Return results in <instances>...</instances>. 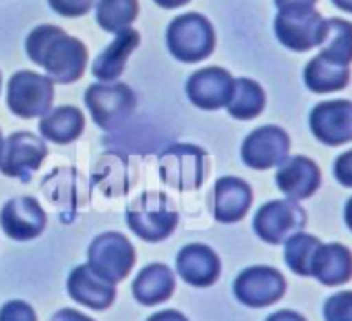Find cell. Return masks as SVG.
Listing matches in <instances>:
<instances>
[{
  "label": "cell",
  "instance_id": "1",
  "mask_svg": "<svg viewBox=\"0 0 352 321\" xmlns=\"http://www.w3.org/2000/svg\"><path fill=\"white\" fill-rule=\"evenodd\" d=\"M32 63L42 67L54 83L69 85L83 77L87 67V46L56 25H38L25 40Z\"/></svg>",
  "mask_w": 352,
  "mask_h": 321
},
{
  "label": "cell",
  "instance_id": "2",
  "mask_svg": "<svg viewBox=\"0 0 352 321\" xmlns=\"http://www.w3.org/2000/svg\"><path fill=\"white\" fill-rule=\"evenodd\" d=\"M126 224L145 243H162L179 226V210L162 191H145L126 208Z\"/></svg>",
  "mask_w": 352,
  "mask_h": 321
},
{
  "label": "cell",
  "instance_id": "3",
  "mask_svg": "<svg viewBox=\"0 0 352 321\" xmlns=\"http://www.w3.org/2000/svg\"><path fill=\"white\" fill-rule=\"evenodd\" d=\"M168 52L181 63H199L216 50V30L201 13H185L170 21L166 30Z\"/></svg>",
  "mask_w": 352,
  "mask_h": 321
},
{
  "label": "cell",
  "instance_id": "4",
  "mask_svg": "<svg viewBox=\"0 0 352 321\" xmlns=\"http://www.w3.org/2000/svg\"><path fill=\"white\" fill-rule=\"evenodd\" d=\"M160 179L176 191H195L204 185L210 159L208 151L193 143H172L160 153Z\"/></svg>",
  "mask_w": 352,
  "mask_h": 321
},
{
  "label": "cell",
  "instance_id": "5",
  "mask_svg": "<svg viewBox=\"0 0 352 321\" xmlns=\"http://www.w3.org/2000/svg\"><path fill=\"white\" fill-rule=\"evenodd\" d=\"M83 100L94 122L104 131H114L124 124L137 108L135 91L120 81L91 83L85 89Z\"/></svg>",
  "mask_w": 352,
  "mask_h": 321
},
{
  "label": "cell",
  "instance_id": "6",
  "mask_svg": "<svg viewBox=\"0 0 352 321\" xmlns=\"http://www.w3.org/2000/svg\"><path fill=\"white\" fill-rule=\"evenodd\" d=\"M135 261L137 253L133 243L114 230L98 234L87 249V265L112 284L124 280L135 267Z\"/></svg>",
  "mask_w": 352,
  "mask_h": 321
},
{
  "label": "cell",
  "instance_id": "7",
  "mask_svg": "<svg viewBox=\"0 0 352 321\" xmlns=\"http://www.w3.org/2000/svg\"><path fill=\"white\" fill-rule=\"evenodd\" d=\"M54 104V81L34 71H17L7 85V106L19 118L44 116Z\"/></svg>",
  "mask_w": 352,
  "mask_h": 321
},
{
  "label": "cell",
  "instance_id": "8",
  "mask_svg": "<svg viewBox=\"0 0 352 321\" xmlns=\"http://www.w3.org/2000/svg\"><path fill=\"white\" fill-rule=\"evenodd\" d=\"M307 212L294 199H274L263 203L255 218L253 230L267 245H284L292 234L305 230Z\"/></svg>",
  "mask_w": 352,
  "mask_h": 321
},
{
  "label": "cell",
  "instance_id": "9",
  "mask_svg": "<svg viewBox=\"0 0 352 321\" xmlns=\"http://www.w3.org/2000/svg\"><path fill=\"white\" fill-rule=\"evenodd\" d=\"M46 155L48 145L44 139L30 131H17L3 139V147H0V173L9 179L30 183L32 175L40 170Z\"/></svg>",
  "mask_w": 352,
  "mask_h": 321
},
{
  "label": "cell",
  "instance_id": "10",
  "mask_svg": "<svg viewBox=\"0 0 352 321\" xmlns=\"http://www.w3.org/2000/svg\"><path fill=\"white\" fill-rule=\"evenodd\" d=\"M274 34L284 48L292 52H309L323 42L325 19L317 9L278 11L274 19Z\"/></svg>",
  "mask_w": 352,
  "mask_h": 321
},
{
  "label": "cell",
  "instance_id": "11",
  "mask_svg": "<svg viewBox=\"0 0 352 321\" xmlns=\"http://www.w3.org/2000/svg\"><path fill=\"white\" fill-rule=\"evenodd\" d=\"M290 155V137L282 126L265 124L251 131L243 145L241 157L243 164L251 170H270L278 168Z\"/></svg>",
  "mask_w": 352,
  "mask_h": 321
},
{
  "label": "cell",
  "instance_id": "12",
  "mask_svg": "<svg viewBox=\"0 0 352 321\" xmlns=\"http://www.w3.org/2000/svg\"><path fill=\"white\" fill-rule=\"evenodd\" d=\"M234 296L241 305L251 309H263L278 302L286 292V278L280 269L270 265H253L243 269L234 284Z\"/></svg>",
  "mask_w": 352,
  "mask_h": 321
},
{
  "label": "cell",
  "instance_id": "13",
  "mask_svg": "<svg viewBox=\"0 0 352 321\" xmlns=\"http://www.w3.org/2000/svg\"><path fill=\"white\" fill-rule=\"evenodd\" d=\"M309 126L313 137L329 147H338L352 141V102L329 100L311 110Z\"/></svg>",
  "mask_w": 352,
  "mask_h": 321
},
{
  "label": "cell",
  "instance_id": "14",
  "mask_svg": "<svg viewBox=\"0 0 352 321\" xmlns=\"http://www.w3.org/2000/svg\"><path fill=\"white\" fill-rule=\"evenodd\" d=\"M48 224V216L36 197L21 195L9 199L0 210V226L3 232L13 241H34L38 239Z\"/></svg>",
  "mask_w": 352,
  "mask_h": 321
},
{
  "label": "cell",
  "instance_id": "15",
  "mask_svg": "<svg viewBox=\"0 0 352 321\" xmlns=\"http://www.w3.org/2000/svg\"><path fill=\"white\" fill-rule=\"evenodd\" d=\"M234 87V77L222 67H206L195 71L187 85V98L193 106L201 110H220L226 108Z\"/></svg>",
  "mask_w": 352,
  "mask_h": 321
},
{
  "label": "cell",
  "instance_id": "16",
  "mask_svg": "<svg viewBox=\"0 0 352 321\" xmlns=\"http://www.w3.org/2000/svg\"><path fill=\"white\" fill-rule=\"evenodd\" d=\"M42 193L48 201L60 208L63 222H73L77 210L87 206V189L77 168H56L42 183Z\"/></svg>",
  "mask_w": 352,
  "mask_h": 321
},
{
  "label": "cell",
  "instance_id": "17",
  "mask_svg": "<svg viewBox=\"0 0 352 321\" xmlns=\"http://www.w3.org/2000/svg\"><path fill=\"white\" fill-rule=\"evenodd\" d=\"M278 189L294 201L313 197L321 187V170L307 155H288L276 170Z\"/></svg>",
  "mask_w": 352,
  "mask_h": 321
},
{
  "label": "cell",
  "instance_id": "18",
  "mask_svg": "<svg viewBox=\"0 0 352 321\" xmlns=\"http://www.w3.org/2000/svg\"><path fill=\"white\" fill-rule=\"evenodd\" d=\"M253 203V189L247 181L239 177H222L216 181L210 206L212 214L220 224H236L241 222Z\"/></svg>",
  "mask_w": 352,
  "mask_h": 321
},
{
  "label": "cell",
  "instance_id": "19",
  "mask_svg": "<svg viewBox=\"0 0 352 321\" xmlns=\"http://www.w3.org/2000/svg\"><path fill=\"white\" fill-rule=\"evenodd\" d=\"M176 272L187 284L208 288L218 282L222 274V261L212 247L204 243H191L176 255Z\"/></svg>",
  "mask_w": 352,
  "mask_h": 321
},
{
  "label": "cell",
  "instance_id": "20",
  "mask_svg": "<svg viewBox=\"0 0 352 321\" xmlns=\"http://www.w3.org/2000/svg\"><path fill=\"white\" fill-rule=\"evenodd\" d=\"M69 296L94 311L108 309L116 298V286L98 276L89 265H77L67 280Z\"/></svg>",
  "mask_w": 352,
  "mask_h": 321
},
{
  "label": "cell",
  "instance_id": "21",
  "mask_svg": "<svg viewBox=\"0 0 352 321\" xmlns=\"http://www.w3.org/2000/svg\"><path fill=\"white\" fill-rule=\"evenodd\" d=\"M311 278L323 286H342L352 280V251L342 243H321L311 261Z\"/></svg>",
  "mask_w": 352,
  "mask_h": 321
},
{
  "label": "cell",
  "instance_id": "22",
  "mask_svg": "<svg viewBox=\"0 0 352 321\" xmlns=\"http://www.w3.org/2000/svg\"><path fill=\"white\" fill-rule=\"evenodd\" d=\"M139 44H141V36L137 30H124V32L116 34V38L106 46V50L98 54V58L91 67L94 77L100 83L118 81L131 54L139 48Z\"/></svg>",
  "mask_w": 352,
  "mask_h": 321
},
{
  "label": "cell",
  "instance_id": "23",
  "mask_svg": "<svg viewBox=\"0 0 352 321\" xmlns=\"http://www.w3.org/2000/svg\"><path fill=\"white\" fill-rule=\"evenodd\" d=\"M133 173L126 155L106 153L102 155L91 173V187L100 189L106 197H122L131 191Z\"/></svg>",
  "mask_w": 352,
  "mask_h": 321
},
{
  "label": "cell",
  "instance_id": "24",
  "mask_svg": "<svg viewBox=\"0 0 352 321\" xmlns=\"http://www.w3.org/2000/svg\"><path fill=\"white\" fill-rule=\"evenodd\" d=\"M174 274L164 263H149L145 265L135 282H133V296L139 305L153 307L160 302H166L174 294Z\"/></svg>",
  "mask_w": 352,
  "mask_h": 321
},
{
  "label": "cell",
  "instance_id": "25",
  "mask_svg": "<svg viewBox=\"0 0 352 321\" xmlns=\"http://www.w3.org/2000/svg\"><path fill=\"white\" fill-rule=\"evenodd\" d=\"M85 131V116L75 106L50 108L40 120V133L46 141L56 145H69L77 141Z\"/></svg>",
  "mask_w": 352,
  "mask_h": 321
},
{
  "label": "cell",
  "instance_id": "26",
  "mask_svg": "<svg viewBox=\"0 0 352 321\" xmlns=\"http://www.w3.org/2000/svg\"><path fill=\"white\" fill-rule=\"evenodd\" d=\"M350 83V69L344 65H333L319 54L311 58L305 67V85L313 93H333L342 91Z\"/></svg>",
  "mask_w": 352,
  "mask_h": 321
},
{
  "label": "cell",
  "instance_id": "27",
  "mask_svg": "<svg viewBox=\"0 0 352 321\" xmlns=\"http://www.w3.org/2000/svg\"><path fill=\"white\" fill-rule=\"evenodd\" d=\"M226 108L228 114L236 120H253L265 108V91L255 79L239 77L234 79V87Z\"/></svg>",
  "mask_w": 352,
  "mask_h": 321
},
{
  "label": "cell",
  "instance_id": "28",
  "mask_svg": "<svg viewBox=\"0 0 352 321\" xmlns=\"http://www.w3.org/2000/svg\"><path fill=\"white\" fill-rule=\"evenodd\" d=\"M319 56L333 63L350 67L352 63V23L331 17L325 19V36L319 44Z\"/></svg>",
  "mask_w": 352,
  "mask_h": 321
},
{
  "label": "cell",
  "instance_id": "29",
  "mask_svg": "<svg viewBox=\"0 0 352 321\" xmlns=\"http://www.w3.org/2000/svg\"><path fill=\"white\" fill-rule=\"evenodd\" d=\"M139 17V0H98L96 21L100 30L108 34H120L131 30Z\"/></svg>",
  "mask_w": 352,
  "mask_h": 321
},
{
  "label": "cell",
  "instance_id": "30",
  "mask_svg": "<svg viewBox=\"0 0 352 321\" xmlns=\"http://www.w3.org/2000/svg\"><path fill=\"white\" fill-rule=\"evenodd\" d=\"M321 245V241L305 230L292 234L286 243H284V261L286 265L302 278H311V261L313 255L317 251V247Z\"/></svg>",
  "mask_w": 352,
  "mask_h": 321
},
{
  "label": "cell",
  "instance_id": "31",
  "mask_svg": "<svg viewBox=\"0 0 352 321\" xmlns=\"http://www.w3.org/2000/svg\"><path fill=\"white\" fill-rule=\"evenodd\" d=\"M325 321H352V290H342L331 294L323 302Z\"/></svg>",
  "mask_w": 352,
  "mask_h": 321
},
{
  "label": "cell",
  "instance_id": "32",
  "mask_svg": "<svg viewBox=\"0 0 352 321\" xmlns=\"http://www.w3.org/2000/svg\"><path fill=\"white\" fill-rule=\"evenodd\" d=\"M48 5L54 13L73 19V17L87 15L94 9L96 0H48Z\"/></svg>",
  "mask_w": 352,
  "mask_h": 321
},
{
  "label": "cell",
  "instance_id": "33",
  "mask_svg": "<svg viewBox=\"0 0 352 321\" xmlns=\"http://www.w3.org/2000/svg\"><path fill=\"white\" fill-rule=\"evenodd\" d=\"M0 321H38V315L30 302L9 300L0 307Z\"/></svg>",
  "mask_w": 352,
  "mask_h": 321
},
{
  "label": "cell",
  "instance_id": "34",
  "mask_svg": "<svg viewBox=\"0 0 352 321\" xmlns=\"http://www.w3.org/2000/svg\"><path fill=\"white\" fill-rule=\"evenodd\" d=\"M333 177L336 181L346 187V189H352V149L344 151L342 155L336 157L333 162Z\"/></svg>",
  "mask_w": 352,
  "mask_h": 321
},
{
  "label": "cell",
  "instance_id": "35",
  "mask_svg": "<svg viewBox=\"0 0 352 321\" xmlns=\"http://www.w3.org/2000/svg\"><path fill=\"white\" fill-rule=\"evenodd\" d=\"M278 11H302V9H315L317 0H274Z\"/></svg>",
  "mask_w": 352,
  "mask_h": 321
},
{
  "label": "cell",
  "instance_id": "36",
  "mask_svg": "<svg viewBox=\"0 0 352 321\" xmlns=\"http://www.w3.org/2000/svg\"><path fill=\"white\" fill-rule=\"evenodd\" d=\"M50 321H96V319L87 317L85 313H81L77 309H60L52 315Z\"/></svg>",
  "mask_w": 352,
  "mask_h": 321
},
{
  "label": "cell",
  "instance_id": "37",
  "mask_svg": "<svg viewBox=\"0 0 352 321\" xmlns=\"http://www.w3.org/2000/svg\"><path fill=\"white\" fill-rule=\"evenodd\" d=\"M265 321H307L305 315H300L298 311H292V309H282V311H276L272 313Z\"/></svg>",
  "mask_w": 352,
  "mask_h": 321
},
{
  "label": "cell",
  "instance_id": "38",
  "mask_svg": "<svg viewBox=\"0 0 352 321\" xmlns=\"http://www.w3.org/2000/svg\"><path fill=\"white\" fill-rule=\"evenodd\" d=\"M147 321H189L181 311H176V309H166V311H160L155 315H151Z\"/></svg>",
  "mask_w": 352,
  "mask_h": 321
},
{
  "label": "cell",
  "instance_id": "39",
  "mask_svg": "<svg viewBox=\"0 0 352 321\" xmlns=\"http://www.w3.org/2000/svg\"><path fill=\"white\" fill-rule=\"evenodd\" d=\"M153 3L162 9H181V7L189 5L191 0H153Z\"/></svg>",
  "mask_w": 352,
  "mask_h": 321
},
{
  "label": "cell",
  "instance_id": "40",
  "mask_svg": "<svg viewBox=\"0 0 352 321\" xmlns=\"http://www.w3.org/2000/svg\"><path fill=\"white\" fill-rule=\"evenodd\" d=\"M344 222H346V226H348V230L352 232V197L346 201V206H344Z\"/></svg>",
  "mask_w": 352,
  "mask_h": 321
},
{
  "label": "cell",
  "instance_id": "41",
  "mask_svg": "<svg viewBox=\"0 0 352 321\" xmlns=\"http://www.w3.org/2000/svg\"><path fill=\"white\" fill-rule=\"evenodd\" d=\"M331 3H333L338 9H342L344 13H350V15H352V0H331Z\"/></svg>",
  "mask_w": 352,
  "mask_h": 321
},
{
  "label": "cell",
  "instance_id": "42",
  "mask_svg": "<svg viewBox=\"0 0 352 321\" xmlns=\"http://www.w3.org/2000/svg\"><path fill=\"white\" fill-rule=\"evenodd\" d=\"M3 139H5V137H3V131H0V147H3Z\"/></svg>",
  "mask_w": 352,
  "mask_h": 321
},
{
  "label": "cell",
  "instance_id": "43",
  "mask_svg": "<svg viewBox=\"0 0 352 321\" xmlns=\"http://www.w3.org/2000/svg\"><path fill=\"white\" fill-rule=\"evenodd\" d=\"M0 89H3V75H0Z\"/></svg>",
  "mask_w": 352,
  "mask_h": 321
}]
</instances>
